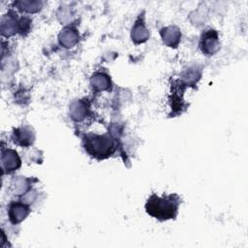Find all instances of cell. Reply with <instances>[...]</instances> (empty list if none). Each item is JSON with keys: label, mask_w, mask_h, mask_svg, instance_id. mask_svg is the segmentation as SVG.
Wrapping results in <instances>:
<instances>
[{"label": "cell", "mask_w": 248, "mask_h": 248, "mask_svg": "<svg viewBox=\"0 0 248 248\" xmlns=\"http://www.w3.org/2000/svg\"><path fill=\"white\" fill-rule=\"evenodd\" d=\"M179 205V198L172 194L170 196L158 197L153 194L145 204L146 212L159 220H168L174 218L177 213Z\"/></svg>", "instance_id": "1"}, {"label": "cell", "mask_w": 248, "mask_h": 248, "mask_svg": "<svg viewBox=\"0 0 248 248\" xmlns=\"http://www.w3.org/2000/svg\"><path fill=\"white\" fill-rule=\"evenodd\" d=\"M84 148L94 157L105 158L113 151L114 143L108 135L99 136L90 134L84 139Z\"/></svg>", "instance_id": "2"}, {"label": "cell", "mask_w": 248, "mask_h": 248, "mask_svg": "<svg viewBox=\"0 0 248 248\" xmlns=\"http://www.w3.org/2000/svg\"><path fill=\"white\" fill-rule=\"evenodd\" d=\"M201 49L207 55L214 54L219 48L218 43V34L215 30H206L202 38L200 43Z\"/></svg>", "instance_id": "3"}, {"label": "cell", "mask_w": 248, "mask_h": 248, "mask_svg": "<svg viewBox=\"0 0 248 248\" xmlns=\"http://www.w3.org/2000/svg\"><path fill=\"white\" fill-rule=\"evenodd\" d=\"M2 169L6 171H13L20 166V159L17 153L12 149L2 151L1 156Z\"/></svg>", "instance_id": "4"}, {"label": "cell", "mask_w": 248, "mask_h": 248, "mask_svg": "<svg viewBox=\"0 0 248 248\" xmlns=\"http://www.w3.org/2000/svg\"><path fill=\"white\" fill-rule=\"evenodd\" d=\"M28 212H29V209L25 204L19 203V202H15V203L11 204L10 209H9L10 220L13 224H17V223L21 222L27 216Z\"/></svg>", "instance_id": "5"}, {"label": "cell", "mask_w": 248, "mask_h": 248, "mask_svg": "<svg viewBox=\"0 0 248 248\" xmlns=\"http://www.w3.org/2000/svg\"><path fill=\"white\" fill-rule=\"evenodd\" d=\"M14 140L15 142L22 146L30 145L34 140V134L27 127L16 129L14 132Z\"/></svg>", "instance_id": "6"}, {"label": "cell", "mask_w": 248, "mask_h": 248, "mask_svg": "<svg viewBox=\"0 0 248 248\" xmlns=\"http://www.w3.org/2000/svg\"><path fill=\"white\" fill-rule=\"evenodd\" d=\"M161 35L163 38V41L169 46H176L179 43L180 38V32L179 29L175 26L166 27L161 30Z\"/></svg>", "instance_id": "7"}, {"label": "cell", "mask_w": 248, "mask_h": 248, "mask_svg": "<svg viewBox=\"0 0 248 248\" xmlns=\"http://www.w3.org/2000/svg\"><path fill=\"white\" fill-rule=\"evenodd\" d=\"M78 40V35L75 29L65 28L59 34V42L65 47H72L74 46Z\"/></svg>", "instance_id": "8"}, {"label": "cell", "mask_w": 248, "mask_h": 248, "mask_svg": "<svg viewBox=\"0 0 248 248\" xmlns=\"http://www.w3.org/2000/svg\"><path fill=\"white\" fill-rule=\"evenodd\" d=\"M148 38V31L145 28L143 22L138 21L132 30V39L135 43H142Z\"/></svg>", "instance_id": "9"}, {"label": "cell", "mask_w": 248, "mask_h": 248, "mask_svg": "<svg viewBox=\"0 0 248 248\" xmlns=\"http://www.w3.org/2000/svg\"><path fill=\"white\" fill-rule=\"evenodd\" d=\"M18 23L16 22V20L12 17V16H8L2 19L1 22V31L2 34L5 36H10L14 33L16 32L17 27H18Z\"/></svg>", "instance_id": "10"}, {"label": "cell", "mask_w": 248, "mask_h": 248, "mask_svg": "<svg viewBox=\"0 0 248 248\" xmlns=\"http://www.w3.org/2000/svg\"><path fill=\"white\" fill-rule=\"evenodd\" d=\"M91 84L98 90H106L108 89L110 82L108 76L101 73H97L94 76H92Z\"/></svg>", "instance_id": "11"}, {"label": "cell", "mask_w": 248, "mask_h": 248, "mask_svg": "<svg viewBox=\"0 0 248 248\" xmlns=\"http://www.w3.org/2000/svg\"><path fill=\"white\" fill-rule=\"evenodd\" d=\"M85 106L83 103L81 102H76L71 106L70 108V113H71V117L73 119H75L76 121H79L81 119L84 118L85 114H86V109H85Z\"/></svg>", "instance_id": "12"}, {"label": "cell", "mask_w": 248, "mask_h": 248, "mask_svg": "<svg viewBox=\"0 0 248 248\" xmlns=\"http://www.w3.org/2000/svg\"><path fill=\"white\" fill-rule=\"evenodd\" d=\"M16 6L25 12L28 13H34L41 9L42 2L39 1H18L16 2Z\"/></svg>", "instance_id": "13"}, {"label": "cell", "mask_w": 248, "mask_h": 248, "mask_svg": "<svg viewBox=\"0 0 248 248\" xmlns=\"http://www.w3.org/2000/svg\"><path fill=\"white\" fill-rule=\"evenodd\" d=\"M14 188H15V192L20 194L22 192H25L27 187H28V183L27 180L23 177H18L16 180H14Z\"/></svg>", "instance_id": "14"}, {"label": "cell", "mask_w": 248, "mask_h": 248, "mask_svg": "<svg viewBox=\"0 0 248 248\" xmlns=\"http://www.w3.org/2000/svg\"><path fill=\"white\" fill-rule=\"evenodd\" d=\"M199 77L200 73L196 70L193 71V69H191L190 71H187V74H185V80L189 83H193L199 79Z\"/></svg>", "instance_id": "15"}]
</instances>
